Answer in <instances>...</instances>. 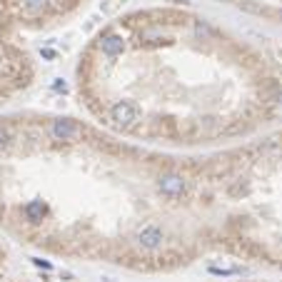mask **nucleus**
Listing matches in <instances>:
<instances>
[{"mask_svg":"<svg viewBox=\"0 0 282 282\" xmlns=\"http://www.w3.org/2000/svg\"><path fill=\"white\" fill-rule=\"evenodd\" d=\"M110 122L115 130H133L140 122V108L133 100H117L110 108Z\"/></svg>","mask_w":282,"mask_h":282,"instance_id":"obj_1","label":"nucleus"},{"mask_svg":"<svg viewBox=\"0 0 282 282\" xmlns=\"http://www.w3.org/2000/svg\"><path fill=\"white\" fill-rule=\"evenodd\" d=\"M48 135L55 142H80L85 135L83 125L70 120V117H57L48 125Z\"/></svg>","mask_w":282,"mask_h":282,"instance_id":"obj_2","label":"nucleus"},{"mask_svg":"<svg viewBox=\"0 0 282 282\" xmlns=\"http://www.w3.org/2000/svg\"><path fill=\"white\" fill-rule=\"evenodd\" d=\"M135 245L145 250V253H155V250H160L163 247V242H165V232H163V227L155 225V223H147V225H142L138 232H135Z\"/></svg>","mask_w":282,"mask_h":282,"instance_id":"obj_3","label":"nucleus"},{"mask_svg":"<svg viewBox=\"0 0 282 282\" xmlns=\"http://www.w3.org/2000/svg\"><path fill=\"white\" fill-rule=\"evenodd\" d=\"M158 190L163 193V198L180 200V198H185V193H187V180L182 175H177V172L160 175L158 177Z\"/></svg>","mask_w":282,"mask_h":282,"instance_id":"obj_4","label":"nucleus"},{"mask_svg":"<svg viewBox=\"0 0 282 282\" xmlns=\"http://www.w3.org/2000/svg\"><path fill=\"white\" fill-rule=\"evenodd\" d=\"M100 53L108 57H117L125 53V40H122V35H117V33H105L103 38H100Z\"/></svg>","mask_w":282,"mask_h":282,"instance_id":"obj_5","label":"nucleus"},{"mask_svg":"<svg viewBox=\"0 0 282 282\" xmlns=\"http://www.w3.org/2000/svg\"><path fill=\"white\" fill-rule=\"evenodd\" d=\"M50 5V0H20V13L25 18H38Z\"/></svg>","mask_w":282,"mask_h":282,"instance_id":"obj_6","label":"nucleus"}]
</instances>
